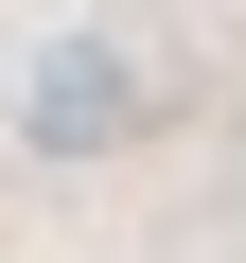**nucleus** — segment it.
<instances>
[{
    "label": "nucleus",
    "instance_id": "f257e3e1",
    "mask_svg": "<svg viewBox=\"0 0 246 263\" xmlns=\"http://www.w3.org/2000/svg\"><path fill=\"white\" fill-rule=\"evenodd\" d=\"M18 123H36V141H53V158H88V141H123V53H53Z\"/></svg>",
    "mask_w": 246,
    "mask_h": 263
}]
</instances>
